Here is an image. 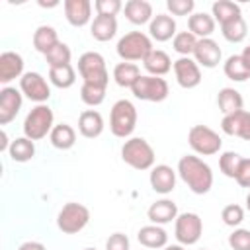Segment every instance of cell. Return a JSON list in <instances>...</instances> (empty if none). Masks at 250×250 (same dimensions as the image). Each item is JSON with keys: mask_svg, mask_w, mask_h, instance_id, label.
<instances>
[{"mask_svg": "<svg viewBox=\"0 0 250 250\" xmlns=\"http://www.w3.org/2000/svg\"><path fill=\"white\" fill-rule=\"evenodd\" d=\"M23 104V94L21 90L14 86H4L0 90V125H8L10 121L16 119Z\"/></svg>", "mask_w": 250, "mask_h": 250, "instance_id": "cell-13", "label": "cell"}, {"mask_svg": "<svg viewBox=\"0 0 250 250\" xmlns=\"http://www.w3.org/2000/svg\"><path fill=\"white\" fill-rule=\"evenodd\" d=\"M178 205L172 201V199H158L154 203H150V207L146 209V217L152 225H168L172 221H176L178 217Z\"/></svg>", "mask_w": 250, "mask_h": 250, "instance_id": "cell-20", "label": "cell"}, {"mask_svg": "<svg viewBox=\"0 0 250 250\" xmlns=\"http://www.w3.org/2000/svg\"><path fill=\"white\" fill-rule=\"evenodd\" d=\"M221 59H223V51H221L219 43L213 37L197 39V45H195V51H193V61L199 66L215 68V66H219Z\"/></svg>", "mask_w": 250, "mask_h": 250, "instance_id": "cell-14", "label": "cell"}, {"mask_svg": "<svg viewBox=\"0 0 250 250\" xmlns=\"http://www.w3.org/2000/svg\"><path fill=\"white\" fill-rule=\"evenodd\" d=\"M64 18L72 27H84L92 23V2L90 0H64Z\"/></svg>", "mask_w": 250, "mask_h": 250, "instance_id": "cell-17", "label": "cell"}, {"mask_svg": "<svg viewBox=\"0 0 250 250\" xmlns=\"http://www.w3.org/2000/svg\"><path fill=\"white\" fill-rule=\"evenodd\" d=\"M84 250H96V248H84Z\"/></svg>", "mask_w": 250, "mask_h": 250, "instance_id": "cell-52", "label": "cell"}, {"mask_svg": "<svg viewBox=\"0 0 250 250\" xmlns=\"http://www.w3.org/2000/svg\"><path fill=\"white\" fill-rule=\"evenodd\" d=\"M125 18L133 23V25H145L150 23V20L154 18L152 14V4L146 0H129L123 6Z\"/></svg>", "mask_w": 250, "mask_h": 250, "instance_id": "cell-23", "label": "cell"}, {"mask_svg": "<svg viewBox=\"0 0 250 250\" xmlns=\"http://www.w3.org/2000/svg\"><path fill=\"white\" fill-rule=\"evenodd\" d=\"M242 158L244 156H240L238 152H234V150H225L221 156H219V170L227 176V178H236V174H238V168H240V164H242Z\"/></svg>", "mask_w": 250, "mask_h": 250, "instance_id": "cell-38", "label": "cell"}, {"mask_svg": "<svg viewBox=\"0 0 250 250\" xmlns=\"http://www.w3.org/2000/svg\"><path fill=\"white\" fill-rule=\"evenodd\" d=\"M133 96L141 102H164L170 94V86L162 76H150V74H141L139 80L131 88Z\"/></svg>", "mask_w": 250, "mask_h": 250, "instance_id": "cell-9", "label": "cell"}, {"mask_svg": "<svg viewBox=\"0 0 250 250\" xmlns=\"http://www.w3.org/2000/svg\"><path fill=\"white\" fill-rule=\"evenodd\" d=\"M197 45V37L191 31H178L172 39V47L180 57H191Z\"/></svg>", "mask_w": 250, "mask_h": 250, "instance_id": "cell-36", "label": "cell"}, {"mask_svg": "<svg viewBox=\"0 0 250 250\" xmlns=\"http://www.w3.org/2000/svg\"><path fill=\"white\" fill-rule=\"evenodd\" d=\"M105 86H94V84H82L80 86V100L90 105V107H98L104 100H105Z\"/></svg>", "mask_w": 250, "mask_h": 250, "instance_id": "cell-39", "label": "cell"}, {"mask_svg": "<svg viewBox=\"0 0 250 250\" xmlns=\"http://www.w3.org/2000/svg\"><path fill=\"white\" fill-rule=\"evenodd\" d=\"M203 234V221L197 213L186 211L180 213L174 221V236L178 240V244L182 246H193L199 242Z\"/></svg>", "mask_w": 250, "mask_h": 250, "instance_id": "cell-10", "label": "cell"}, {"mask_svg": "<svg viewBox=\"0 0 250 250\" xmlns=\"http://www.w3.org/2000/svg\"><path fill=\"white\" fill-rule=\"evenodd\" d=\"M143 250H148V248H143Z\"/></svg>", "mask_w": 250, "mask_h": 250, "instance_id": "cell-53", "label": "cell"}, {"mask_svg": "<svg viewBox=\"0 0 250 250\" xmlns=\"http://www.w3.org/2000/svg\"><path fill=\"white\" fill-rule=\"evenodd\" d=\"M104 117L98 109H84L78 115V133L84 139H96L104 133Z\"/></svg>", "mask_w": 250, "mask_h": 250, "instance_id": "cell-21", "label": "cell"}, {"mask_svg": "<svg viewBox=\"0 0 250 250\" xmlns=\"http://www.w3.org/2000/svg\"><path fill=\"white\" fill-rule=\"evenodd\" d=\"M230 250H250V229H234L229 234Z\"/></svg>", "mask_w": 250, "mask_h": 250, "instance_id": "cell-41", "label": "cell"}, {"mask_svg": "<svg viewBox=\"0 0 250 250\" xmlns=\"http://www.w3.org/2000/svg\"><path fill=\"white\" fill-rule=\"evenodd\" d=\"M217 105H219V111L223 115H230V113H236V111L244 109V100H242L238 90H234L230 86H225L217 94Z\"/></svg>", "mask_w": 250, "mask_h": 250, "instance_id": "cell-27", "label": "cell"}, {"mask_svg": "<svg viewBox=\"0 0 250 250\" xmlns=\"http://www.w3.org/2000/svg\"><path fill=\"white\" fill-rule=\"evenodd\" d=\"M94 8H96L98 16H111V18H115L123 10V4H121V0H96Z\"/></svg>", "mask_w": 250, "mask_h": 250, "instance_id": "cell-42", "label": "cell"}, {"mask_svg": "<svg viewBox=\"0 0 250 250\" xmlns=\"http://www.w3.org/2000/svg\"><path fill=\"white\" fill-rule=\"evenodd\" d=\"M20 90L27 100H31L35 104H47V100L51 98L49 82L45 80L43 74H39L35 70H29L20 78Z\"/></svg>", "mask_w": 250, "mask_h": 250, "instance_id": "cell-11", "label": "cell"}, {"mask_svg": "<svg viewBox=\"0 0 250 250\" xmlns=\"http://www.w3.org/2000/svg\"><path fill=\"white\" fill-rule=\"evenodd\" d=\"M137 240L143 248H148V250H158V248H164L168 246V232L160 227V225H145L139 229L137 232Z\"/></svg>", "mask_w": 250, "mask_h": 250, "instance_id": "cell-22", "label": "cell"}, {"mask_svg": "<svg viewBox=\"0 0 250 250\" xmlns=\"http://www.w3.org/2000/svg\"><path fill=\"white\" fill-rule=\"evenodd\" d=\"M49 141H51V145L55 148L68 150V148H72L76 145V131L68 123H59V125L53 127V131L49 135Z\"/></svg>", "mask_w": 250, "mask_h": 250, "instance_id": "cell-29", "label": "cell"}, {"mask_svg": "<svg viewBox=\"0 0 250 250\" xmlns=\"http://www.w3.org/2000/svg\"><path fill=\"white\" fill-rule=\"evenodd\" d=\"M246 209H248V211H250V193H248V195H246Z\"/></svg>", "mask_w": 250, "mask_h": 250, "instance_id": "cell-51", "label": "cell"}, {"mask_svg": "<svg viewBox=\"0 0 250 250\" xmlns=\"http://www.w3.org/2000/svg\"><path fill=\"white\" fill-rule=\"evenodd\" d=\"M176 33V20L170 14H156L148 23V37L158 43L174 39Z\"/></svg>", "mask_w": 250, "mask_h": 250, "instance_id": "cell-19", "label": "cell"}, {"mask_svg": "<svg viewBox=\"0 0 250 250\" xmlns=\"http://www.w3.org/2000/svg\"><path fill=\"white\" fill-rule=\"evenodd\" d=\"M162 250H186V246H182V244H168Z\"/></svg>", "mask_w": 250, "mask_h": 250, "instance_id": "cell-49", "label": "cell"}, {"mask_svg": "<svg viewBox=\"0 0 250 250\" xmlns=\"http://www.w3.org/2000/svg\"><path fill=\"white\" fill-rule=\"evenodd\" d=\"M90 223V209L82 203L68 201L57 215V227L62 234H76Z\"/></svg>", "mask_w": 250, "mask_h": 250, "instance_id": "cell-7", "label": "cell"}, {"mask_svg": "<svg viewBox=\"0 0 250 250\" xmlns=\"http://www.w3.org/2000/svg\"><path fill=\"white\" fill-rule=\"evenodd\" d=\"M18 250H47V248H45V244H41V242H37V240H27V242L20 244Z\"/></svg>", "mask_w": 250, "mask_h": 250, "instance_id": "cell-46", "label": "cell"}, {"mask_svg": "<svg viewBox=\"0 0 250 250\" xmlns=\"http://www.w3.org/2000/svg\"><path fill=\"white\" fill-rule=\"evenodd\" d=\"M166 8L172 16H191L195 2L193 0H166Z\"/></svg>", "mask_w": 250, "mask_h": 250, "instance_id": "cell-43", "label": "cell"}, {"mask_svg": "<svg viewBox=\"0 0 250 250\" xmlns=\"http://www.w3.org/2000/svg\"><path fill=\"white\" fill-rule=\"evenodd\" d=\"M152 39L143 31H129L117 41V55L123 62H137L145 61L146 55L152 51Z\"/></svg>", "mask_w": 250, "mask_h": 250, "instance_id": "cell-4", "label": "cell"}, {"mask_svg": "<svg viewBox=\"0 0 250 250\" xmlns=\"http://www.w3.org/2000/svg\"><path fill=\"white\" fill-rule=\"evenodd\" d=\"M223 72L232 82H246L250 78V68L246 66L240 55H230L223 64Z\"/></svg>", "mask_w": 250, "mask_h": 250, "instance_id": "cell-32", "label": "cell"}, {"mask_svg": "<svg viewBox=\"0 0 250 250\" xmlns=\"http://www.w3.org/2000/svg\"><path fill=\"white\" fill-rule=\"evenodd\" d=\"M234 180L240 188H250V158H242V164H240Z\"/></svg>", "mask_w": 250, "mask_h": 250, "instance_id": "cell-45", "label": "cell"}, {"mask_svg": "<svg viewBox=\"0 0 250 250\" xmlns=\"http://www.w3.org/2000/svg\"><path fill=\"white\" fill-rule=\"evenodd\" d=\"M139 76H141V68L135 62H117L113 66V80L121 88H129L131 90L133 84L139 80Z\"/></svg>", "mask_w": 250, "mask_h": 250, "instance_id": "cell-30", "label": "cell"}, {"mask_svg": "<svg viewBox=\"0 0 250 250\" xmlns=\"http://www.w3.org/2000/svg\"><path fill=\"white\" fill-rule=\"evenodd\" d=\"M217 21L207 12H195L188 18V31H191L197 39H207L213 35Z\"/></svg>", "mask_w": 250, "mask_h": 250, "instance_id": "cell-25", "label": "cell"}, {"mask_svg": "<svg viewBox=\"0 0 250 250\" xmlns=\"http://www.w3.org/2000/svg\"><path fill=\"white\" fill-rule=\"evenodd\" d=\"M211 16H213L215 21H219V25H223V23H227V21H230V20L242 16V12H240V6H238L236 2H230V0H217V2H213V6H211Z\"/></svg>", "mask_w": 250, "mask_h": 250, "instance_id": "cell-33", "label": "cell"}, {"mask_svg": "<svg viewBox=\"0 0 250 250\" xmlns=\"http://www.w3.org/2000/svg\"><path fill=\"white\" fill-rule=\"evenodd\" d=\"M172 64L174 62L170 61L168 53L162 49H152L146 55V59L143 61V66H145L146 74H150V76H166L172 70Z\"/></svg>", "mask_w": 250, "mask_h": 250, "instance_id": "cell-24", "label": "cell"}, {"mask_svg": "<svg viewBox=\"0 0 250 250\" xmlns=\"http://www.w3.org/2000/svg\"><path fill=\"white\" fill-rule=\"evenodd\" d=\"M70 59H72V51L66 43H57L47 55H45V61L49 64V68H55V66H64V64H70Z\"/></svg>", "mask_w": 250, "mask_h": 250, "instance_id": "cell-37", "label": "cell"}, {"mask_svg": "<svg viewBox=\"0 0 250 250\" xmlns=\"http://www.w3.org/2000/svg\"><path fill=\"white\" fill-rule=\"evenodd\" d=\"M115 33H117V20L111 16H96L90 23V35L100 43L113 39Z\"/></svg>", "mask_w": 250, "mask_h": 250, "instance_id": "cell-26", "label": "cell"}, {"mask_svg": "<svg viewBox=\"0 0 250 250\" xmlns=\"http://www.w3.org/2000/svg\"><path fill=\"white\" fill-rule=\"evenodd\" d=\"M78 74L82 78V84H94V86L107 88L109 72L105 66V59L96 51H86L78 57Z\"/></svg>", "mask_w": 250, "mask_h": 250, "instance_id": "cell-6", "label": "cell"}, {"mask_svg": "<svg viewBox=\"0 0 250 250\" xmlns=\"http://www.w3.org/2000/svg\"><path fill=\"white\" fill-rule=\"evenodd\" d=\"M137 107L131 100H117L111 105L109 111V131L113 133V137L117 139H131L135 127H137Z\"/></svg>", "mask_w": 250, "mask_h": 250, "instance_id": "cell-3", "label": "cell"}, {"mask_svg": "<svg viewBox=\"0 0 250 250\" xmlns=\"http://www.w3.org/2000/svg\"><path fill=\"white\" fill-rule=\"evenodd\" d=\"M53 127H55L53 109L47 104H37L23 119V137L31 141H41L47 135H51Z\"/></svg>", "mask_w": 250, "mask_h": 250, "instance_id": "cell-5", "label": "cell"}, {"mask_svg": "<svg viewBox=\"0 0 250 250\" xmlns=\"http://www.w3.org/2000/svg\"><path fill=\"white\" fill-rule=\"evenodd\" d=\"M188 143L199 156H213L223 148V139L207 125H193L188 131Z\"/></svg>", "mask_w": 250, "mask_h": 250, "instance_id": "cell-8", "label": "cell"}, {"mask_svg": "<svg viewBox=\"0 0 250 250\" xmlns=\"http://www.w3.org/2000/svg\"><path fill=\"white\" fill-rule=\"evenodd\" d=\"M105 250H131L129 238L123 232H113L105 240Z\"/></svg>", "mask_w": 250, "mask_h": 250, "instance_id": "cell-44", "label": "cell"}, {"mask_svg": "<svg viewBox=\"0 0 250 250\" xmlns=\"http://www.w3.org/2000/svg\"><path fill=\"white\" fill-rule=\"evenodd\" d=\"M201 250H207V248H201Z\"/></svg>", "mask_w": 250, "mask_h": 250, "instance_id": "cell-54", "label": "cell"}, {"mask_svg": "<svg viewBox=\"0 0 250 250\" xmlns=\"http://www.w3.org/2000/svg\"><path fill=\"white\" fill-rule=\"evenodd\" d=\"M57 43H61V39H59V33L53 25H39L33 31V49L37 53L47 55Z\"/></svg>", "mask_w": 250, "mask_h": 250, "instance_id": "cell-28", "label": "cell"}, {"mask_svg": "<svg viewBox=\"0 0 250 250\" xmlns=\"http://www.w3.org/2000/svg\"><path fill=\"white\" fill-rule=\"evenodd\" d=\"M39 6L41 8H55V6H59V2H43V0H39Z\"/></svg>", "mask_w": 250, "mask_h": 250, "instance_id": "cell-50", "label": "cell"}, {"mask_svg": "<svg viewBox=\"0 0 250 250\" xmlns=\"http://www.w3.org/2000/svg\"><path fill=\"white\" fill-rule=\"evenodd\" d=\"M221 33H223V37H225L229 43H240V41L246 39L248 25H246L244 18L238 16V18H234V20L223 23V25H221Z\"/></svg>", "mask_w": 250, "mask_h": 250, "instance_id": "cell-35", "label": "cell"}, {"mask_svg": "<svg viewBox=\"0 0 250 250\" xmlns=\"http://www.w3.org/2000/svg\"><path fill=\"white\" fill-rule=\"evenodd\" d=\"M221 129L225 135L238 137L242 141H250V111L240 109L230 115H223Z\"/></svg>", "mask_w": 250, "mask_h": 250, "instance_id": "cell-15", "label": "cell"}, {"mask_svg": "<svg viewBox=\"0 0 250 250\" xmlns=\"http://www.w3.org/2000/svg\"><path fill=\"white\" fill-rule=\"evenodd\" d=\"M121 160L127 166H131L133 170L145 172V170H152L154 160H156V152L146 139L131 137L121 146Z\"/></svg>", "mask_w": 250, "mask_h": 250, "instance_id": "cell-2", "label": "cell"}, {"mask_svg": "<svg viewBox=\"0 0 250 250\" xmlns=\"http://www.w3.org/2000/svg\"><path fill=\"white\" fill-rule=\"evenodd\" d=\"M23 57L16 51H4L0 55V82L8 86L12 80L21 78L23 72Z\"/></svg>", "mask_w": 250, "mask_h": 250, "instance_id": "cell-18", "label": "cell"}, {"mask_svg": "<svg viewBox=\"0 0 250 250\" xmlns=\"http://www.w3.org/2000/svg\"><path fill=\"white\" fill-rule=\"evenodd\" d=\"M178 176L182 182L195 193L203 195L213 188V172L207 162H203L195 154H186L178 160Z\"/></svg>", "mask_w": 250, "mask_h": 250, "instance_id": "cell-1", "label": "cell"}, {"mask_svg": "<svg viewBox=\"0 0 250 250\" xmlns=\"http://www.w3.org/2000/svg\"><path fill=\"white\" fill-rule=\"evenodd\" d=\"M172 70H174L176 82L184 90H191L201 84V66L191 57H180L178 61H174Z\"/></svg>", "mask_w": 250, "mask_h": 250, "instance_id": "cell-12", "label": "cell"}, {"mask_svg": "<svg viewBox=\"0 0 250 250\" xmlns=\"http://www.w3.org/2000/svg\"><path fill=\"white\" fill-rule=\"evenodd\" d=\"M240 57H242V61L246 62V66L250 68V45H248V47H244V51L240 53Z\"/></svg>", "mask_w": 250, "mask_h": 250, "instance_id": "cell-48", "label": "cell"}, {"mask_svg": "<svg viewBox=\"0 0 250 250\" xmlns=\"http://www.w3.org/2000/svg\"><path fill=\"white\" fill-rule=\"evenodd\" d=\"M0 139H2V141H0V150H2V152H8V148H10V145H12V143L8 141L6 131H2V133H0Z\"/></svg>", "mask_w": 250, "mask_h": 250, "instance_id": "cell-47", "label": "cell"}, {"mask_svg": "<svg viewBox=\"0 0 250 250\" xmlns=\"http://www.w3.org/2000/svg\"><path fill=\"white\" fill-rule=\"evenodd\" d=\"M8 154L14 162H29L33 156H35V141L27 139V137H18L12 141L10 148H8Z\"/></svg>", "mask_w": 250, "mask_h": 250, "instance_id": "cell-31", "label": "cell"}, {"mask_svg": "<svg viewBox=\"0 0 250 250\" xmlns=\"http://www.w3.org/2000/svg\"><path fill=\"white\" fill-rule=\"evenodd\" d=\"M176 170L168 164H156L152 166L150 174H148V182H150V188L160 193V195H168L174 191L176 188Z\"/></svg>", "mask_w": 250, "mask_h": 250, "instance_id": "cell-16", "label": "cell"}, {"mask_svg": "<svg viewBox=\"0 0 250 250\" xmlns=\"http://www.w3.org/2000/svg\"><path fill=\"white\" fill-rule=\"evenodd\" d=\"M49 82L61 90H66L70 86H74L76 82V70L72 64H64V66H55L49 68Z\"/></svg>", "mask_w": 250, "mask_h": 250, "instance_id": "cell-34", "label": "cell"}, {"mask_svg": "<svg viewBox=\"0 0 250 250\" xmlns=\"http://www.w3.org/2000/svg\"><path fill=\"white\" fill-rule=\"evenodd\" d=\"M221 219L227 227H232V229H238L240 223L244 221V209L238 205V203H229L223 207L221 211Z\"/></svg>", "mask_w": 250, "mask_h": 250, "instance_id": "cell-40", "label": "cell"}]
</instances>
